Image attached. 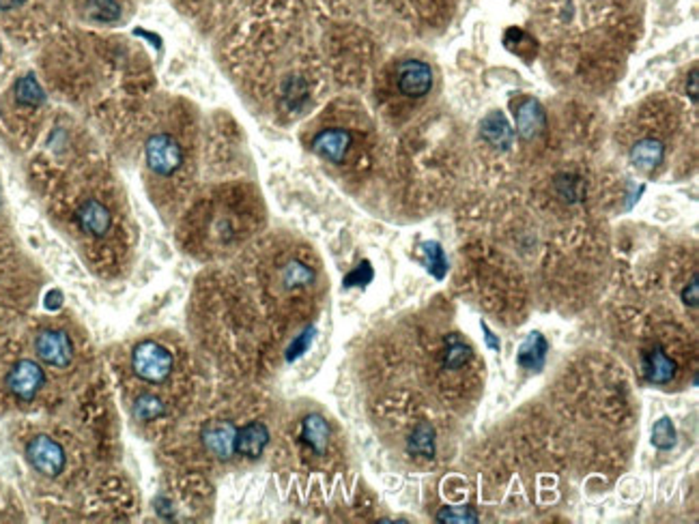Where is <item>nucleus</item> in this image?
Listing matches in <instances>:
<instances>
[{
	"label": "nucleus",
	"instance_id": "obj_1",
	"mask_svg": "<svg viewBox=\"0 0 699 524\" xmlns=\"http://www.w3.org/2000/svg\"><path fill=\"white\" fill-rule=\"evenodd\" d=\"M132 368L138 379L146 380V383L160 385L172 374L175 359H172L170 351L162 346V344L146 340L136 344V348L132 351Z\"/></svg>",
	"mask_w": 699,
	"mask_h": 524
},
{
	"label": "nucleus",
	"instance_id": "obj_2",
	"mask_svg": "<svg viewBox=\"0 0 699 524\" xmlns=\"http://www.w3.org/2000/svg\"><path fill=\"white\" fill-rule=\"evenodd\" d=\"M183 146L172 134H153L144 142L146 168L157 177L168 179L181 170Z\"/></svg>",
	"mask_w": 699,
	"mask_h": 524
},
{
	"label": "nucleus",
	"instance_id": "obj_3",
	"mask_svg": "<svg viewBox=\"0 0 699 524\" xmlns=\"http://www.w3.org/2000/svg\"><path fill=\"white\" fill-rule=\"evenodd\" d=\"M26 460L35 471H39L46 477H58L65 468V451L63 447L48 434H39L29 441L26 445Z\"/></svg>",
	"mask_w": 699,
	"mask_h": 524
},
{
	"label": "nucleus",
	"instance_id": "obj_4",
	"mask_svg": "<svg viewBox=\"0 0 699 524\" xmlns=\"http://www.w3.org/2000/svg\"><path fill=\"white\" fill-rule=\"evenodd\" d=\"M43 385H46V372L39 363L31 359H22L7 374V389L22 402L35 400Z\"/></svg>",
	"mask_w": 699,
	"mask_h": 524
},
{
	"label": "nucleus",
	"instance_id": "obj_5",
	"mask_svg": "<svg viewBox=\"0 0 699 524\" xmlns=\"http://www.w3.org/2000/svg\"><path fill=\"white\" fill-rule=\"evenodd\" d=\"M37 357L52 368H67L74 359V342L63 329H46L35 340Z\"/></svg>",
	"mask_w": 699,
	"mask_h": 524
},
{
	"label": "nucleus",
	"instance_id": "obj_6",
	"mask_svg": "<svg viewBox=\"0 0 699 524\" xmlns=\"http://www.w3.org/2000/svg\"><path fill=\"white\" fill-rule=\"evenodd\" d=\"M200 439H203L205 450L211 456L218 458V460H229V458L235 456L237 428L229 419H214V422H209L205 425Z\"/></svg>",
	"mask_w": 699,
	"mask_h": 524
},
{
	"label": "nucleus",
	"instance_id": "obj_7",
	"mask_svg": "<svg viewBox=\"0 0 699 524\" xmlns=\"http://www.w3.org/2000/svg\"><path fill=\"white\" fill-rule=\"evenodd\" d=\"M351 146H354V135L343 127H328L319 131L312 140V151L321 155L323 160L334 163H343L349 155Z\"/></svg>",
	"mask_w": 699,
	"mask_h": 524
},
{
	"label": "nucleus",
	"instance_id": "obj_8",
	"mask_svg": "<svg viewBox=\"0 0 699 524\" xmlns=\"http://www.w3.org/2000/svg\"><path fill=\"white\" fill-rule=\"evenodd\" d=\"M75 222H78L80 231L89 237L101 239L106 237L108 231L112 228V213L101 200L89 198L75 211Z\"/></svg>",
	"mask_w": 699,
	"mask_h": 524
},
{
	"label": "nucleus",
	"instance_id": "obj_9",
	"mask_svg": "<svg viewBox=\"0 0 699 524\" xmlns=\"http://www.w3.org/2000/svg\"><path fill=\"white\" fill-rule=\"evenodd\" d=\"M397 86L407 97H424L433 89V69L422 61H405L397 71Z\"/></svg>",
	"mask_w": 699,
	"mask_h": 524
},
{
	"label": "nucleus",
	"instance_id": "obj_10",
	"mask_svg": "<svg viewBox=\"0 0 699 524\" xmlns=\"http://www.w3.org/2000/svg\"><path fill=\"white\" fill-rule=\"evenodd\" d=\"M642 368H643V376H646L650 383H657V385L669 383V380L676 376V372H678V365H676L674 359L663 351V346H652L650 351L643 353Z\"/></svg>",
	"mask_w": 699,
	"mask_h": 524
},
{
	"label": "nucleus",
	"instance_id": "obj_11",
	"mask_svg": "<svg viewBox=\"0 0 699 524\" xmlns=\"http://www.w3.org/2000/svg\"><path fill=\"white\" fill-rule=\"evenodd\" d=\"M269 445V430L261 422H252L237 430V454L246 458H258Z\"/></svg>",
	"mask_w": 699,
	"mask_h": 524
},
{
	"label": "nucleus",
	"instance_id": "obj_12",
	"mask_svg": "<svg viewBox=\"0 0 699 524\" xmlns=\"http://www.w3.org/2000/svg\"><path fill=\"white\" fill-rule=\"evenodd\" d=\"M329 424L319 413H310L301 422V443L310 447L317 456H323L329 445Z\"/></svg>",
	"mask_w": 699,
	"mask_h": 524
},
{
	"label": "nucleus",
	"instance_id": "obj_13",
	"mask_svg": "<svg viewBox=\"0 0 699 524\" xmlns=\"http://www.w3.org/2000/svg\"><path fill=\"white\" fill-rule=\"evenodd\" d=\"M546 353H549V342H546V337L543 336V333L534 331V333H529V336L523 340L521 346H519L517 362H519V365H521V368L536 370V372H538V370H543Z\"/></svg>",
	"mask_w": 699,
	"mask_h": 524
},
{
	"label": "nucleus",
	"instance_id": "obj_14",
	"mask_svg": "<svg viewBox=\"0 0 699 524\" xmlns=\"http://www.w3.org/2000/svg\"><path fill=\"white\" fill-rule=\"evenodd\" d=\"M663 153H665L663 142L657 138H643L633 146L631 162L633 166L639 168V170L652 172L660 163V160H663Z\"/></svg>",
	"mask_w": 699,
	"mask_h": 524
},
{
	"label": "nucleus",
	"instance_id": "obj_15",
	"mask_svg": "<svg viewBox=\"0 0 699 524\" xmlns=\"http://www.w3.org/2000/svg\"><path fill=\"white\" fill-rule=\"evenodd\" d=\"M482 134H485V138L500 151H508L514 142L511 125L503 121L502 114H491V117H486V121L482 123Z\"/></svg>",
	"mask_w": 699,
	"mask_h": 524
},
{
	"label": "nucleus",
	"instance_id": "obj_16",
	"mask_svg": "<svg viewBox=\"0 0 699 524\" xmlns=\"http://www.w3.org/2000/svg\"><path fill=\"white\" fill-rule=\"evenodd\" d=\"M545 125V110L538 101H525L517 110V127L523 138H534Z\"/></svg>",
	"mask_w": 699,
	"mask_h": 524
},
{
	"label": "nucleus",
	"instance_id": "obj_17",
	"mask_svg": "<svg viewBox=\"0 0 699 524\" xmlns=\"http://www.w3.org/2000/svg\"><path fill=\"white\" fill-rule=\"evenodd\" d=\"M13 95H15V101L22 103V106L37 108L41 106V103H46V91H43L39 80H37L32 74L22 75V78L15 82Z\"/></svg>",
	"mask_w": 699,
	"mask_h": 524
},
{
	"label": "nucleus",
	"instance_id": "obj_18",
	"mask_svg": "<svg viewBox=\"0 0 699 524\" xmlns=\"http://www.w3.org/2000/svg\"><path fill=\"white\" fill-rule=\"evenodd\" d=\"M471 357H474V353H471V346L467 344V340H463V337L457 336V333L448 337L446 353H443V368H446L448 372L465 368Z\"/></svg>",
	"mask_w": 699,
	"mask_h": 524
},
{
	"label": "nucleus",
	"instance_id": "obj_19",
	"mask_svg": "<svg viewBox=\"0 0 699 524\" xmlns=\"http://www.w3.org/2000/svg\"><path fill=\"white\" fill-rule=\"evenodd\" d=\"M409 451L411 456L431 460L435 456V430L428 424H420L409 436Z\"/></svg>",
	"mask_w": 699,
	"mask_h": 524
},
{
	"label": "nucleus",
	"instance_id": "obj_20",
	"mask_svg": "<svg viewBox=\"0 0 699 524\" xmlns=\"http://www.w3.org/2000/svg\"><path fill=\"white\" fill-rule=\"evenodd\" d=\"M314 282V271L308 265H303L300 260H291L289 265L282 271V284H284L289 291H297V288H306Z\"/></svg>",
	"mask_w": 699,
	"mask_h": 524
},
{
	"label": "nucleus",
	"instance_id": "obj_21",
	"mask_svg": "<svg viewBox=\"0 0 699 524\" xmlns=\"http://www.w3.org/2000/svg\"><path fill=\"white\" fill-rule=\"evenodd\" d=\"M164 413L166 404L162 397H157L155 393H143V396H138L136 402H134V415H136L140 422H153V419H160Z\"/></svg>",
	"mask_w": 699,
	"mask_h": 524
},
{
	"label": "nucleus",
	"instance_id": "obj_22",
	"mask_svg": "<svg viewBox=\"0 0 699 524\" xmlns=\"http://www.w3.org/2000/svg\"><path fill=\"white\" fill-rule=\"evenodd\" d=\"M422 249H424L426 269L431 271V275H435L437 280H441L448 271V260H446V254H443L441 245L437 241H426L422 245Z\"/></svg>",
	"mask_w": 699,
	"mask_h": 524
},
{
	"label": "nucleus",
	"instance_id": "obj_23",
	"mask_svg": "<svg viewBox=\"0 0 699 524\" xmlns=\"http://www.w3.org/2000/svg\"><path fill=\"white\" fill-rule=\"evenodd\" d=\"M652 445L659 447V450H671V447L676 445V428L669 417H660L659 422L654 424Z\"/></svg>",
	"mask_w": 699,
	"mask_h": 524
},
{
	"label": "nucleus",
	"instance_id": "obj_24",
	"mask_svg": "<svg viewBox=\"0 0 699 524\" xmlns=\"http://www.w3.org/2000/svg\"><path fill=\"white\" fill-rule=\"evenodd\" d=\"M437 522L443 524H476L478 514L471 507H443L439 510Z\"/></svg>",
	"mask_w": 699,
	"mask_h": 524
},
{
	"label": "nucleus",
	"instance_id": "obj_25",
	"mask_svg": "<svg viewBox=\"0 0 699 524\" xmlns=\"http://www.w3.org/2000/svg\"><path fill=\"white\" fill-rule=\"evenodd\" d=\"M91 13L100 20H112L118 15V4L115 0H91Z\"/></svg>",
	"mask_w": 699,
	"mask_h": 524
},
{
	"label": "nucleus",
	"instance_id": "obj_26",
	"mask_svg": "<svg viewBox=\"0 0 699 524\" xmlns=\"http://www.w3.org/2000/svg\"><path fill=\"white\" fill-rule=\"evenodd\" d=\"M312 336H314V331H306V333H303V336L300 337V340H297V342L291 346L289 359H297V357H300V354L308 348V344H310Z\"/></svg>",
	"mask_w": 699,
	"mask_h": 524
},
{
	"label": "nucleus",
	"instance_id": "obj_27",
	"mask_svg": "<svg viewBox=\"0 0 699 524\" xmlns=\"http://www.w3.org/2000/svg\"><path fill=\"white\" fill-rule=\"evenodd\" d=\"M697 291H699V280L697 277H693L691 286H686L685 293H682V299H685V303L691 305V308H697Z\"/></svg>",
	"mask_w": 699,
	"mask_h": 524
},
{
	"label": "nucleus",
	"instance_id": "obj_28",
	"mask_svg": "<svg viewBox=\"0 0 699 524\" xmlns=\"http://www.w3.org/2000/svg\"><path fill=\"white\" fill-rule=\"evenodd\" d=\"M61 303H63V297H61V293H58V291H52L46 297V308L50 310V312H54V310L61 308Z\"/></svg>",
	"mask_w": 699,
	"mask_h": 524
},
{
	"label": "nucleus",
	"instance_id": "obj_29",
	"mask_svg": "<svg viewBox=\"0 0 699 524\" xmlns=\"http://www.w3.org/2000/svg\"><path fill=\"white\" fill-rule=\"evenodd\" d=\"M26 0H0V11H15L24 7Z\"/></svg>",
	"mask_w": 699,
	"mask_h": 524
},
{
	"label": "nucleus",
	"instance_id": "obj_30",
	"mask_svg": "<svg viewBox=\"0 0 699 524\" xmlns=\"http://www.w3.org/2000/svg\"><path fill=\"white\" fill-rule=\"evenodd\" d=\"M482 331H485V337H486V344H489V348H493V351H500V340L493 336V333L489 331V327L482 325Z\"/></svg>",
	"mask_w": 699,
	"mask_h": 524
},
{
	"label": "nucleus",
	"instance_id": "obj_31",
	"mask_svg": "<svg viewBox=\"0 0 699 524\" xmlns=\"http://www.w3.org/2000/svg\"><path fill=\"white\" fill-rule=\"evenodd\" d=\"M0 57H3V46H0Z\"/></svg>",
	"mask_w": 699,
	"mask_h": 524
},
{
	"label": "nucleus",
	"instance_id": "obj_32",
	"mask_svg": "<svg viewBox=\"0 0 699 524\" xmlns=\"http://www.w3.org/2000/svg\"><path fill=\"white\" fill-rule=\"evenodd\" d=\"M0 202H3V194H0Z\"/></svg>",
	"mask_w": 699,
	"mask_h": 524
}]
</instances>
